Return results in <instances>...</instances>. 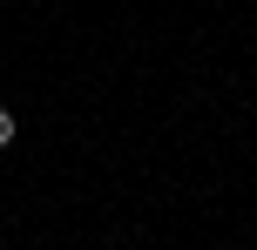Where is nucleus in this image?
Segmentation results:
<instances>
[{
  "instance_id": "1",
  "label": "nucleus",
  "mask_w": 257,
  "mask_h": 250,
  "mask_svg": "<svg viewBox=\"0 0 257 250\" xmlns=\"http://www.w3.org/2000/svg\"><path fill=\"white\" fill-rule=\"evenodd\" d=\"M7 142H14V115L0 108V149H7Z\"/></svg>"
}]
</instances>
